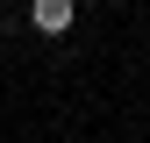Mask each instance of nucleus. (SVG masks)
<instances>
[{"instance_id": "obj_1", "label": "nucleus", "mask_w": 150, "mask_h": 143, "mask_svg": "<svg viewBox=\"0 0 150 143\" xmlns=\"http://www.w3.org/2000/svg\"><path fill=\"white\" fill-rule=\"evenodd\" d=\"M29 22H36V36H64L71 29V0H36Z\"/></svg>"}]
</instances>
